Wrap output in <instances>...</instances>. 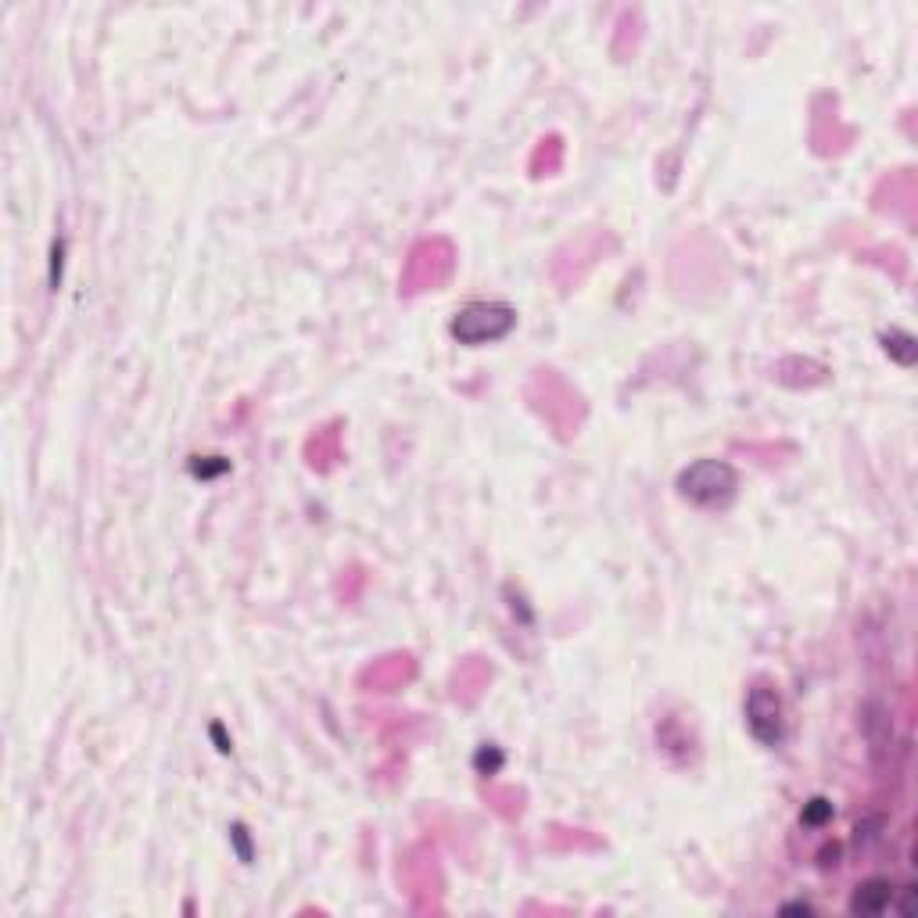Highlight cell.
<instances>
[{
	"instance_id": "obj_5",
	"label": "cell",
	"mask_w": 918,
	"mask_h": 918,
	"mask_svg": "<svg viewBox=\"0 0 918 918\" xmlns=\"http://www.w3.org/2000/svg\"><path fill=\"white\" fill-rule=\"evenodd\" d=\"M890 341H897V344H887V349H890V352H897L900 363L908 367L911 359H915V338H911V334H905V331H893V334H890Z\"/></svg>"
},
{
	"instance_id": "obj_2",
	"label": "cell",
	"mask_w": 918,
	"mask_h": 918,
	"mask_svg": "<svg viewBox=\"0 0 918 918\" xmlns=\"http://www.w3.org/2000/svg\"><path fill=\"white\" fill-rule=\"evenodd\" d=\"M678 496L696 506H725L735 496V470L717 459H700L678 478Z\"/></svg>"
},
{
	"instance_id": "obj_1",
	"label": "cell",
	"mask_w": 918,
	"mask_h": 918,
	"mask_svg": "<svg viewBox=\"0 0 918 918\" xmlns=\"http://www.w3.org/2000/svg\"><path fill=\"white\" fill-rule=\"evenodd\" d=\"M517 323V313L510 305L502 302H470L467 309H459L456 320H452V338L459 344H470V349H478V344H488V341H499L514 331Z\"/></svg>"
},
{
	"instance_id": "obj_4",
	"label": "cell",
	"mask_w": 918,
	"mask_h": 918,
	"mask_svg": "<svg viewBox=\"0 0 918 918\" xmlns=\"http://www.w3.org/2000/svg\"><path fill=\"white\" fill-rule=\"evenodd\" d=\"M890 900H893V882L890 879H868L854 890V897H850V911L854 915H882L890 908Z\"/></svg>"
},
{
	"instance_id": "obj_3",
	"label": "cell",
	"mask_w": 918,
	"mask_h": 918,
	"mask_svg": "<svg viewBox=\"0 0 918 918\" xmlns=\"http://www.w3.org/2000/svg\"><path fill=\"white\" fill-rule=\"evenodd\" d=\"M746 729L764 746L782 743V700L775 688L753 685L746 693Z\"/></svg>"
},
{
	"instance_id": "obj_6",
	"label": "cell",
	"mask_w": 918,
	"mask_h": 918,
	"mask_svg": "<svg viewBox=\"0 0 918 918\" xmlns=\"http://www.w3.org/2000/svg\"><path fill=\"white\" fill-rule=\"evenodd\" d=\"M829 814H832V803H826V800H811V808H808V814H803V822L818 826V822H826Z\"/></svg>"
}]
</instances>
